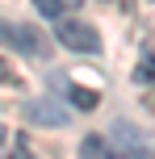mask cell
Wrapping results in <instances>:
<instances>
[{
    "label": "cell",
    "instance_id": "1",
    "mask_svg": "<svg viewBox=\"0 0 155 159\" xmlns=\"http://www.w3.org/2000/svg\"><path fill=\"white\" fill-rule=\"evenodd\" d=\"M55 38L67 50H80V55H97L101 50V34L88 21H75V17H55Z\"/></svg>",
    "mask_w": 155,
    "mask_h": 159
},
{
    "label": "cell",
    "instance_id": "5",
    "mask_svg": "<svg viewBox=\"0 0 155 159\" xmlns=\"http://www.w3.org/2000/svg\"><path fill=\"white\" fill-rule=\"evenodd\" d=\"M80 159H117V151L105 143V138H97V134H88L80 143Z\"/></svg>",
    "mask_w": 155,
    "mask_h": 159
},
{
    "label": "cell",
    "instance_id": "3",
    "mask_svg": "<svg viewBox=\"0 0 155 159\" xmlns=\"http://www.w3.org/2000/svg\"><path fill=\"white\" fill-rule=\"evenodd\" d=\"M113 151H117V159H151V151H147V138L139 134V130L130 126V121H117L113 126Z\"/></svg>",
    "mask_w": 155,
    "mask_h": 159
},
{
    "label": "cell",
    "instance_id": "6",
    "mask_svg": "<svg viewBox=\"0 0 155 159\" xmlns=\"http://www.w3.org/2000/svg\"><path fill=\"white\" fill-rule=\"evenodd\" d=\"M84 0H34V8L38 13H46V17H63V13H75Z\"/></svg>",
    "mask_w": 155,
    "mask_h": 159
},
{
    "label": "cell",
    "instance_id": "2",
    "mask_svg": "<svg viewBox=\"0 0 155 159\" xmlns=\"http://www.w3.org/2000/svg\"><path fill=\"white\" fill-rule=\"evenodd\" d=\"M0 46H17L30 59H46L50 55V42L34 25H17V21H0Z\"/></svg>",
    "mask_w": 155,
    "mask_h": 159
},
{
    "label": "cell",
    "instance_id": "10",
    "mask_svg": "<svg viewBox=\"0 0 155 159\" xmlns=\"http://www.w3.org/2000/svg\"><path fill=\"white\" fill-rule=\"evenodd\" d=\"M8 159H38V155H34V151H30V147H25V143H21V147H17V151H13V155H8Z\"/></svg>",
    "mask_w": 155,
    "mask_h": 159
},
{
    "label": "cell",
    "instance_id": "4",
    "mask_svg": "<svg viewBox=\"0 0 155 159\" xmlns=\"http://www.w3.org/2000/svg\"><path fill=\"white\" fill-rule=\"evenodd\" d=\"M25 113H30L34 126H63L67 121V113L59 109L55 101H34V105H25Z\"/></svg>",
    "mask_w": 155,
    "mask_h": 159
},
{
    "label": "cell",
    "instance_id": "8",
    "mask_svg": "<svg viewBox=\"0 0 155 159\" xmlns=\"http://www.w3.org/2000/svg\"><path fill=\"white\" fill-rule=\"evenodd\" d=\"M134 80H139V84H155V59H143V63L134 67Z\"/></svg>",
    "mask_w": 155,
    "mask_h": 159
},
{
    "label": "cell",
    "instance_id": "9",
    "mask_svg": "<svg viewBox=\"0 0 155 159\" xmlns=\"http://www.w3.org/2000/svg\"><path fill=\"white\" fill-rule=\"evenodd\" d=\"M0 84H17V75H13V67H8L4 55H0Z\"/></svg>",
    "mask_w": 155,
    "mask_h": 159
},
{
    "label": "cell",
    "instance_id": "12",
    "mask_svg": "<svg viewBox=\"0 0 155 159\" xmlns=\"http://www.w3.org/2000/svg\"><path fill=\"white\" fill-rule=\"evenodd\" d=\"M0 143H4V126H0Z\"/></svg>",
    "mask_w": 155,
    "mask_h": 159
},
{
    "label": "cell",
    "instance_id": "11",
    "mask_svg": "<svg viewBox=\"0 0 155 159\" xmlns=\"http://www.w3.org/2000/svg\"><path fill=\"white\" fill-rule=\"evenodd\" d=\"M117 4H122V13H130V8H134V0H117Z\"/></svg>",
    "mask_w": 155,
    "mask_h": 159
},
{
    "label": "cell",
    "instance_id": "7",
    "mask_svg": "<svg viewBox=\"0 0 155 159\" xmlns=\"http://www.w3.org/2000/svg\"><path fill=\"white\" fill-rule=\"evenodd\" d=\"M71 105H75V109H97L101 92H97V88H71Z\"/></svg>",
    "mask_w": 155,
    "mask_h": 159
}]
</instances>
